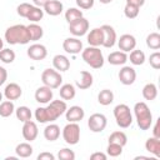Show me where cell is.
<instances>
[{
    "label": "cell",
    "mask_w": 160,
    "mask_h": 160,
    "mask_svg": "<svg viewBox=\"0 0 160 160\" xmlns=\"http://www.w3.org/2000/svg\"><path fill=\"white\" fill-rule=\"evenodd\" d=\"M68 105L65 100H51L48 106H40L35 110V119L40 124L52 122L62 114H65Z\"/></svg>",
    "instance_id": "1"
},
{
    "label": "cell",
    "mask_w": 160,
    "mask_h": 160,
    "mask_svg": "<svg viewBox=\"0 0 160 160\" xmlns=\"http://www.w3.org/2000/svg\"><path fill=\"white\" fill-rule=\"evenodd\" d=\"M4 38H5L6 42L10 45H25V44L30 42L28 28H26V25H22V24H16V25L9 26L5 30Z\"/></svg>",
    "instance_id": "2"
},
{
    "label": "cell",
    "mask_w": 160,
    "mask_h": 160,
    "mask_svg": "<svg viewBox=\"0 0 160 160\" xmlns=\"http://www.w3.org/2000/svg\"><path fill=\"white\" fill-rule=\"evenodd\" d=\"M134 114L136 119V124L140 130H149L152 125V114L144 101H139L134 105Z\"/></svg>",
    "instance_id": "3"
},
{
    "label": "cell",
    "mask_w": 160,
    "mask_h": 160,
    "mask_svg": "<svg viewBox=\"0 0 160 160\" xmlns=\"http://www.w3.org/2000/svg\"><path fill=\"white\" fill-rule=\"evenodd\" d=\"M82 60L92 69H100L104 66V55L102 51L96 46H88L81 51Z\"/></svg>",
    "instance_id": "4"
},
{
    "label": "cell",
    "mask_w": 160,
    "mask_h": 160,
    "mask_svg": "<svg viewBox=\"0 0 160 160\" xmlns=\"http://www.w3.org/2000/svg\"><path fill=\"white\" fill-rule=\"evenodd\" d=\"M114 118L121 129H126L132 124V114L126 104H119L114 108Z\"/></svg>",
    "instance_id": "5"
},
{
    "label": "cell",
    "mask_w": 160,
    "mask_h": 160,
    "mask_svg": "<svg viewBox=\"0 0 160 160\" xmlns=\"http://www.w3.org/2000/svg\"><path fill=\"white\" fill-rule=\"evenodd\" d=\"M62 139L69 145H76L80 140V126L78 122H69L62 129Z\"/></svg>",
    "instance_id": "6"
},
{
    "label": "cell",
    "mask_w": 160,
    "mask_h": 160,
    "mask_svg": "<svg viewBox=\"0 0 160 160\" xmlns=\"http://www.w3.org/2000/svg\"><path fill=\"white\" fill-rule=\"evenodd\" d=\"M41 81L45 86H49L51 89H58L62 82V76L55 69H45L41 74Z\"/></svg>",
    "instance_id": "7"
},
{
    "label": "cell",
    "mask_w": 160,
    "mask_h": 160,
    "mask_svg": "<svg viewBox=\"0 0 160 160\" xmlns=\"http://www.w3.org/2000/svg\"><path fill=\"white\" fill-rule=\"evenodd\" d=\"M106 125H108V119L104 114H100V112H95V114L90 115V118L88 120V126H89L90 131H92V132L104 131Z\"/></svg>",
    "instance_id": "8"
},
{
    "label": "cell",
    "mask_w": 160,
    "mask_h": 160,
    "mask_svg": "<svg viewBox=\"0 0 160 160\" xmlns=\"http://www.w3.org/2000/svg\"><path fill=\"white\" fill-rule=\"evenodd\" d=\"M88 30H89V21L84 16L69 22V31L74 36H82L88 32Z\"/></svg>",
    "instance_id": "9"
},
{
    "label": "cell",
    "mask_w": 160,
    "mask_h": 160,
    "mask_svg": "<svg viewBox=\"0 0 160 160\" xmlns=\"http://www.w3.org/2000/svg\"><path fill=\"white\" fill-rule=\"evenodd\" d=\"M26 54L31 60L41 61L48 56V50H46L45 45H42V44H32L28 48Z\"/></svg>",
    "instance_id": "10"
},
{
    "label": "cell",
    "mask_w": 160,
    "mask_h": 160,
    "mask_svg": "<svg viewBox=\"0 0 160 160\" xmlns=\"http://www.w3.org/2000/svg\"><path fill=\"white\" fill-rule=\"evenodd\" d=\"M21 132H22V136H24V139L26 141H29V142L34 141L38 138V135H39V129H38L36 122L32 121V120L25 121L24 125H22Z\"/></svg>",
    "instance_id": "11"
},
{
    "label": "cell",
    "mask_w": 160,
    "mask_h": 160,
    "mask_svg": "<svg viewBox=\"0 0 160 160\" xmlns=\"http://www.w3.org/2000/svg\"><path fill=\"white\" fill-rule=\"evenodd\" d=\"M62 49L68 54H80L82 51V42L78 38H66L62 42Z\"/></svg>",
    "instance_id": "12"
},
{
    "label": "cell",
    "mask_w": 160,
    "mask_h": 160,
    "mask_svg": "<svg viewBox=\"0 0 160 160\" xmlns=\"http://www.w3.org/2000/svg\"><path fill=\"white\" fill-rule=\"evenodd\" d=\"M101 29H102V32H104V42H102V46L106 48V49L112 48L116 44V40H118L115 29L111 25H108V24L102 25Z\"/></svg>",
    "instance_id": "13"
},
{
    "label": "cell",
    "mask_w": 160,
    "mask_h": 160,
    "mask_svg": "<svg viewBox=\"0 0 160 160\" xmlns=\"http://www.w3.org/2000/svg\"><path fill=\"white\" fill-rule=\"evenodd\" d=\"M116 41H118L119 49H120L121 51H124V52H130V51L134 50L135 46H136V39H135V36L131 35V34H124V35H121V36L119 38V40H116Z\"/></svg>",
    "instance_id": "14"
},
{
    "label": "cell",
    "mask_w": 160,
    "mask_h": 160,
    "mask_svg": "<svg viewBox=\"0 0 160 160\" xmlns=\"http://www.w3.org/2000/svg\"><path fill=\"white\" fill-rule=\"evenodd\" d=\"M119 80L124 85H132L136 80V71L131 66H122L119 71Z\"/></svg>",
    "instance_id": "15"
},
{
    "label": "cell",
    "mask_w": 160,
    "mask_h": 160,
    "mask_svg": "<svg viewBox=\"0 0 160 160\" xmlns=\"http://www.w3.org/2000/svg\"><path fill=\"white\" fill-rule=\"evenodd\" d=\"M86 40H88L89 46H96V48L102 46V42H104V32H102L101 26L100 28H94L92 30H90V32L86 36Z\"/></svg>",
    "instance_id": "16"
},
{
    "label": "cell",
    "mask_w": 160,
    "mask_h": 160,
    "mask_svg": "<svg viewBox=\"0 0 160 160\" xmlns=\"http://www.w3.org/2000/svg\"><path fill=\"white\" fill-rule=\"evenodd\" d=\"M65 116H66V120L69 122H79L84 119L85 116V111L81 106L79 105H74V106H70L66 109L65 111Z\"/></svg>",
    "instance_id": "17"
},
{
    "label": "cell",
    "mask_w": 160,
    "mask_h": 160,
    "mask_svg": "<svg viewBox=\"0 0 160 160\" xmlns=\"http://www.w3.org/2000/svg\"><path fill=\"white\" fill-rule=\"evenodd\" d=\"M52 96H54V92H52V89L49 88V86H40L36 89L35 91V100L40 104H48L52 100Z\"/></svg>",
    "instance_id": "18"
},
{
    "label": "cell",
    "mask_w": 160,
    "mask_h": 160,
    "mask_svg": "<svg viewBox=\"0 0 160 160\" xmlns=\"http://www.w3.org/2000/svg\"><path fill=\"white\" fill-rule=\"evenodd\" d=\"M22 95V89L19 84L16 82H10L5 86L4 89V96L6 98V100H18L20 99V96Z\"/></svg>",
    "instance_id": "19"
},
{
    "label": "cell",
    "mask_w": 160,
    "mask_h": 160,
    "mask_svg": "<svg viewBox=\"0 0 160 160\" xmlns=\"http://www.w3.org/2000/svg\"><path fill=\"white\" fill-rule=\"evenodd\" d=\"M42 10H44V12H46L50 16H58V15H60L62 12L64 5L59 0H49L45 4V6L42 8Z\"/></svg>",
    "instance_id": "20"
},
{
    "label": "cell",
    "mask_w": 160,
    "mask_h": 160,
    "mask_svg": "<svg viewBox=\"0 0 160 160\" xmlns=\"http://www.w3.org/2000/svg\"><path fill=\"white\" fill-rule=\"evenodd\" d=\"M52 66L59 72H64V71L69 70V68H70V60L68 59V56H65L62 54H58V55H55L52 58Z\"/></svg>",
    "instance_id": "21"
},
{
    "label": "cell",
    "mask_w": 160,
    "mask_h": 160,
    "mask_svg": "<svg viewBox=\"0 0 160 160\" xmlns=\"http://www.w3.org/2000/svg\"><path fill=\"white\" fill-rule=\"evenodd\" d=\"M94 82V78H92V74L90 71H86V70H82L80 72V76L79 79L76 80V86L80 89V90H86L89 89Z\"/></svg>",
    "instance_id": "22"
},
{
    "label": "cell",
    "mask_w": 160,
    "mask_h": 160,
    "mask_svg": "<svg viewBox=\"0 0 160 160\" xmlns=\"http://www.w3.org/2000/svg\"><path fill=\"white\" fill-rule=\"evenodd\" d=\"M108 61H109V64H111V65H114V66L124 65V64L128 61V55H126V52H124V51H121V50L112 51V52L109 54Z\"/></svg>",
    "instance_id": "23"
},
{
    "label": "cell",
    "mask_w": 160,
    "mask_h": 160,
    "mask_svg": "<svg viewBox=\"0 0 160 160\" xmlns=\"http://www.w3.org/2000/svg\"><path fill=\"white\" fill-rule=\"evenodd\" d=\"M145 149L155 158H160V139L151 136L145 141Z\"/></svg>",
    "instance_id": "24"
},
{
    "label": "cell",
    "mask_w": 160,
    "mask_h": 160,
    "mask_svg": "<svg viewBox=\"0 0 160 160\" xmlns=\"http://www.w3.org/2000/svg\"><path fill=\"white\" fill-rule=\"evenodd\" d=\"M60 136V126L56 124H49L44 129V138L48 141H55Z\"/></svg>",
    "instance_id": "25"
},
{
    "label": "cell",
    "mask_w": 160,
    "mask_h": 160,
    "mask_svg": "<svg viewBox=\"0 0 160 160\" xmlns=\"http://www.w3.org/2000/svg\"><path fill=\"white\" fill-rule=\"evenodd\" d=\"M15 152H16V156L18 158H22V159H26V158H30L34 152V149L32 146L30 145V142H20L16 145L15 148Z\"/></svg>",
    "instance_id": "26"
},
{
    "label": "cell",
    "mask_w": 160,
    "mask_h": 160,
    "mask_svg": "<svg viewBox=\"0 0 160 160\" xmlns=\"http://www.w3.org/2000/svg\"><path fill=\"white\" fill-rule=\"evenodd\" d=\"M59 94H60V98L65 101L66 100H72L76 95V89L72 84H64V85H60Z\"/></svg>",
    "instance_id": "27"
},
{
    "label": "cell",
    "mask_w": 160,
    "mask_h": 160,
    "mask_svg": "<svg viewBox=\"0 0 160 160\" xmlns=\"http://www.w3.org/2000/svg\"><path fill=\"white\" fill-rule=\"evenodd\" d=\"M26 28H28V31H29L30 41H38V40H40V39L42 38L44 30H42V28H41L39 24L31 22V24H29Z\"/></svg>",
    "instance_id": "28"
},
{
    "label": "cell",
    "mask_w": 160,
    "mask_h": 160,
    "mask_svg": "<svg viewBox=\"0 0 160 160\" xmlns=\"http://www.w3.org/2000/svg\"><path fill=\"white\" fill-rule=\"evenodd\" d=\"M142 98L145 100L152 101L158 98V86L154 82H149L142 88Z\"/></svg>",
    "instance_id": "29"
},
{
    "label": "cell",
    "mask_w": 160,
    "mask_h": 160,
    "mask_svg": "<svg viewBox=\"0 0 160 160\" xmlns=\"http://www.w3.org/2000/svg\"><path fill=\"white\" fill-rule=\"evenodd\" d=\"M98 101L102 106H108L114 101V92L110 89H102L98 95Z\"/></svg>",
    "instance_id": "30"
},
{
    "label": "cell",
    "mask_w": 160,
    "mask_h": 160,
    "mask_svg": "<svg viewBox=\"0 0 160 160\" xmlns=\"http://www.w3.org/2000/svg\"><path fill=\"white\" fill-rule=\"evenodd\" d=\"M128 59H130V62L132 65H142L146 60L145 58V52L142 50H138V49H134L130 51V56H128Z\"/></svg>",
    "instance_id": "31"
},
{
    "label": "cell",
    "mask_w": 160,
    "mask_h": 160,
    "mask_svg": "<svg viewBox=\"0 0 160 160\" xmlns=\"http://www.w3.org/2000/svg\"><path fill=\"white\" fill-rule=\"evenodd\" d=\"M15 112V105L11 100H5L0 102V116L9 118Z\"/></svg>",
    "instance_id": "32"
},
{
    "label": "cell",
    "mask_w": 160,
    "mask_h": 160,
    "mask_svg": "<svg viewBox=\"0 0 160 160\" xmlns=\"http://www.w3.org/2000/svg\"><path fill=\"white\" fill-rule=\"evenodd\" d=\"M109 142H115L121 146H125L128 144V136L124 131H114L109 136Z\"/></svg>",
    "instance_id": "33"
},
{
    "label": "cell",
    "mask_w": 160,
    "mask_h": 160,
    "mask_svg": "<svg viewBox=\"0 0 160 160\" xmlns=\"http://www.w3.org/2000/svg\"><path fill=\"white\" fill-rule=\"evenodd\" d=\"M15 115H16L18 120H20L21 122L31 120V116H32L31 110L28 106H19L18 109H15Z\"/></svg>",
    "instance_id": "34"
},
{
    "label": "cell",
    "mask_w": 160,
    "mask_h": 160,
    "mask_svg": "<svg viewBox=\"0 0 160 160\" xmlns=\"http://www.w3.org/2000/svg\"><path fill=\"white\" fill-rule=\"evenodd\" d=\"M42 18H44V10H42L41 8H39V6H35V5H32L30 12H29L28 16H26V19L30 20L31 22H38V21H40Z\"/></svg>",
    "instance_id": "35"
},
{
    "label": "cell",
    "mask_w": 160,
    "mask_h": 160,
    "mask_svg": "<svg viewBox=\"0 0 160 160\" xmlns=\"http://www.w3.org/2000/svg\"><path fill=\"white\" fill-rule=\"evenodd\" d=\"M146 45L148 48L152 50H159L160 49V34L159 32H151L146 36Z\"/></svg>",
    "instance_id": "36"
},
{
    "label": "cell",
    "mask_w": 160,
    "mask_h": 160,
    "mask_svg": "<svg viewBox=\"0 0 160 160\" xmlns=\"http://www.w3.org/2000/svg\"><path fill=\"white\" fill-rule=\"evenodd\" d=\"M82 16H84L82 11L80 9H78V8H69L65 11V20L68 22H71V21H74V20H76L79 18H82Z\"/></svg>",
    "instance_id": "37"
},
{
    "label": "cell",
    "mask_w": 160,
    "mask_h": 160,
    "mask_svg": "<svg viewBox=\"0 0 160 160\" xmlns=\"http://www.w3.org/2000/svg\"><path fill=\"white\" fill-rule=\"evenodd\" d=\"M15 60V52L11 49H1L0 50V61L4 64H11Z\"/></svg>",
    "instance_id": "38"
},
{
    "label": "cell",
    "mask_w": 160,
    "mask_h": 160,
    "mask_svg": "<svg viewBox=\"0 0 160 160\" xmlns=\"http://www.w3.org/2000/svg\"><path fill=\"white\" fill-rule=\"evenodd\" d=\"M122 148H124V146H121V145H119V144L109 142V145H108V148H106V154H108L109 156H111V158H118V156L121 155Z\"/></svg>",
    "instance_id": "39"
},
{
    "label": "cell",
    "mask_w": 160,
    "mask_h": 160,
    "mask_svg": "<svg viewBox=\"0 0 160 160\" xmlns=\"http://www.w3.org/2000/svg\"><path fill=\"white\" fill-rule=\"evenodd\" d=\"M58 159L59 160H75V152L70 150L69 148H62L58 152Z\"/></svg>",
    "instance_id": "40"
},
{
    "label": "cell",
    "mask_w": 160,
    "mask_h": 160,
    "mask_svg": "<svg viewBox=\"0 0 160 160\" xmlns=\"http://www.w3.org/2000/svg\"><path fill=\"white\" fill-rule=\"evenodd\" d=\"M139 11H140V8H136V6H134V5L126 4L125 8H124V15H125L128 19H135V18L139 15Z\"/></svg>",
    "instance_id": "41"
},
{
    "label": "cell",
    "mask_w": 160,
    "mask_h": 160,
    "mask_svg": "<svg viewBox=\"0 0 160 160\" xmlns=\"http://www.w3.org/2000/svg\"><path fill=\"white\" fill-rule=\"evenodd\" d=\"M31 8H32L31 4H29V2H21V4L16 8V12H18V15H20L21 18H26L28 14L30 12Z\"/></svg>",
    "instance_id": "42"
},
{
    "label": "cell",
    "mask_w": 160,
    "mask_h": 160,
    "mask_svg": "<svg viewBox=\"0 0 160 160\" xmlns=\"http://www.w3.org/2000/svg\"><path fill=\"white\" fill-rule=\"evenodd\" d=\"M149 62H150V66L155 70H159L160 69V52L159 51H155L152 52L150 56H149Z\"/></svg>",
    "instance_id": "43"
},
{
    "label": "cell",
    "mask_w": 160,
    "mask_h": 160,
    "mask_svg": "<svg viewBox=\"0 0 160 160\" xmlns=\"http://www.w3.org/2000/svg\"><path fill=\"white\" fill-rule=\"evenodd\" d=\"M76 5L82 10H89L94 6V0H76Z\"/></svg>",
    "instance_id": "44"
},
{
    "label": "cell",
    "mask_w": 160,
    "mask_h": 160,
    "mask_svg": "<svg viewBox=\"0 0 160 160\" xmlns=\"http://www.w3.org/2000/svg\"><path fill=\"white\" fill-rule=\"evenodd\" d=\"M38 160H55V155L51 152L44 151V152H40L38 155Z\"/></svg>",
    "instance_id": "45"
},
{
    "label": "cell",
    "mask_w": 160,
    "mask_h": 160,
    "mask_svg": "<svg viewBox=\"0 0 160 160\" xmlns=\"http://www.w3.org/2000/svg\"><path fill=\"white\" fill-rule=\"evenodd\" d=\"M152 136L160 139V118L156 119V121H155V125L152 128Z\"/></svg>",
    "instance_id": "46"
},
{
    "label": "cell",
    "mask_w": 160,
    "mask_h": 160,
    "mask_svg": "<svg viewBox=\"0 0 160 160\" xmlns=\"http://www.w3.org/2000/svg\"><path fill=\"white\" fill-rule=\"evenodd\" d=\"M106 158H108V155L106 154H104V152H92L91 155H90V159L91 160H106Z\"/></svg>",
    "instance_id": "47"
},
{
    "label": "cell",
    "mask_w": 160,
    "mask_h": 160,
    "mask_svg": "<svg viewBox=\"0 0 160 160\" xmlns=\"http://www.w3.org/2000/svg\"><path fill=\"white\" fill-rule=\"evenodd\" d=\"M6 80H8V71L5 68L0 66V86L4 85Z\"/></svg>",
    "instance_id": "48"
},
{
    "label": "cell",
    "mask_w": 160,
    "mask_h": 160,
    "mask_svg": "<svg viewBox=\"0 0 160 160\" xmlns=\"http://www.w3.org/2000/svg\"><path fill=\"white\" fill-rule=\"evenodd\" d=\"M126 4L129 5H134L136 8H141L145 4V0H126Z\"/></svg>",
    "instance_id": "49"
},
{
    "label": "cell",
    "mask_w": 160,
    "mask_h": 160,
    "mask_svg": "<svg viewBox=\"0 0 160 160\" xmlns=\"http://www.w3.org/2000/svg\"><path fill=\"white\" fill-rule=\"evenodd\" d=\"M48 1H49V0H32V4H34L35 6L44 8V6H45V4H46Z\"/></svg>",
    "instance_id": "50"
},
{
    "label": "cell",
    "mask_w": 160,
    "mask_h": 160,
    "mask_svg": "<svg viewBox=\"0 0 160 160\" xmlns=\"http://www.w3.org/2000/svg\"><path fill=\"white\" fill-rule=\"evenodd\" d=\"M99 1H100L101 4H110L112 0H99Z\"/></svg>",
    "instance_id": "51"
},
{
    "label": "cell",
    "mask_w": 160,
    "mask_h": 160,
    "mask_svg": "<svg viewBox=\"0 0 160 160\" xmlns=\"http://www.w3.org/2000/svg\"><path fill=\"white\" fill-rule=\"evenodd\" d=\"M2 46H4V41H2V39L0 38V50H1V49H4Z\"/></svg>",
    "instance_id": "52"
},
{
    "label": "cell",
    "mask_w": 160,
    "mask_h": 160,
    "mask_svg": "<svg viewBox=\"0 0 160 160\" xmlns=\"http://www.w3.org/2000/svg\"><path fill=\"white\" fill-rule=\"evenodd\" d=\"M1 100H2V92L0 91V102H1Z\"/></svg>",
    "instance_id": "53"
}]
</instances>
